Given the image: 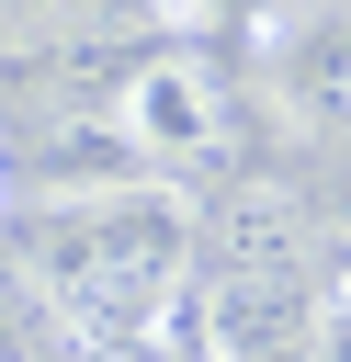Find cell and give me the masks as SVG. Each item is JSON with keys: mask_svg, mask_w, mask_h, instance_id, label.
Masks as SVG:
<instances>
[{"mask_svg": "<svg viewBox=\"0 0 351 362\" xmlns=\"http://www.w3.org/2000/svg\"><path fill=\"white\" fill-rule=\"evenodd\" d=\"M11 260H23V283H34L45 317L102 328V339H147L192 294V226L159 192H68V204H34L11 226Z\"/></svg>", "mask_w": 351, "mask_h": 362, "instance_id": "obj_1", "label": "cell"}, {"mask_svg": "<svg viewBox=\"0 0 351 362\" xmlns=\"http://www.w3.org/2000/svg\"><path fill=\"white\" fill-rule=\"evenodd\" d=\"M125 147L147 158V170H192V158H215V136H226V102H215V79H204V57H147L136 79H125Z\"/></svg>", "mask_w": 351, "mask_h": 362, "instance_id": "obj_2", "label": "cell"}, {"mask_svg": "<svg viewBox=\"0 0 351 362\" xmlns=\"http://www.w3.org/2000/svg\"><path fill=\"white\" fill-rule=\"evenodd\" d=\"M159 0H0V23H68V34H102V23H147Z\"/></svg>", "mask_w": 351, "mask_h": 362, "instance_id": "obj_3", "label": "cell"}]
</instances>
